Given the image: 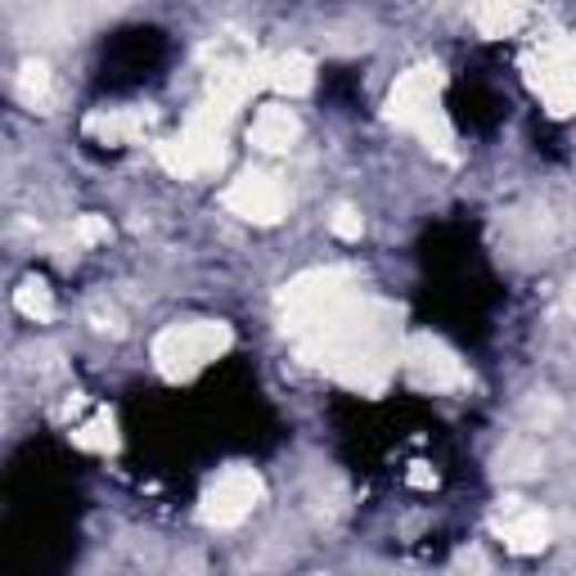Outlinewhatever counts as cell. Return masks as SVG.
<instances>
[{
  "mask_svg": "<svg viewBox=\"0 0 576 576\" xmlns=\"http://www.w3.org/2000/svg\"><path fill=\"white\" fill-rule=\"evenodd\" d=\"M226 203H230L235 212H244V216H257V222H275L279 207H284V194H279V185H275L270 176H244V181L226 194Z\"/></svg>",
  "mask_w": 576,
  "mask_h": 576,
  "instance_id": "obj_3",
  "label": "cell"
},
{
  "mask_svg": "<svg viewBox=\"0 0 576 576\" xmlns=\"http://www.w3.org/2000/svg\"><path fill=\"white\" fill-rule=\"evenodd\" d=\"M504 541H510L514 549L545 545V518L541 514H510V523H504Z\"/></svg>",
  "mask_w": 576,
  "mask_h": 576,
  "instance_id": "obj_5",
  "label": "cell"
},
{
  "mask_svg": "<svg viewBox=\"0 0 576 576\" xmlns=\"http://www.w3.org/2000/svg\"><path fill=\"white\" fill-rule=\"evenodd\" d=\"M257 500V477L253 473H226L207 491V518L212 523H239Z\"/></svg>",
  "mask_w": 576,
  "mask_h": 576,
  "instance_id": "obj_2",
  "label": "cell"
},
{
  "mask_svg": "<svg viewBox=\"0 0 576 576\" xmlns=\"http://www.w3.org/2000/svg\"><path fill=\"white\" fill-rule=\"evenodd\" d=\"M253 135H257L261 150H284V144L298 135V122L288 117L284 109H266V113L257 117V131H253Z\"/></svg>",
  "mask_w": 576,
  "mask_h": 576,
  "instance_id": "obj_4",
  "label": "cell"
},
{
  "mask_svg": "<svg viewBox=\"0 0 576 576\" xmlns=\"http://www.w3.org/2000/svg\"><path fill=\"white\" fill-rule=\"evenodd\" d=\"M222 342H226V329H212V325H185V329L163 333V342H158V360H163L167 370L203 366V360H212V351H222Z\"/></svg>",
  "mask_w": 576,
  "mask_h": 576,
  "instance_id": "obj_1",
  "label": "cell"
}]
</instances>
